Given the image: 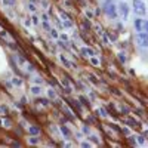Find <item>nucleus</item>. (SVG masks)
<instances>
[{
	"instance_id": "nucleus-1",
	"label": "nucleus",
	"mask_w": 148,
	"mask_h": 148,
	"mask_svg": "<svg viewBox=\"0 0 148 148\" xmlns=\"http://www.w3.org/2000/svg\"><path fill=\"white\" fill-rule=\"evenodd\" d=\"M104 9H105V13L110 16L111 19H116L117 16H119V13H117V6L113 3V0L105 3V7H104Z\"/></svg>"
},
{
	"instance_id": "nucleus-2",
	"label": "nucleus",
	"mask_w": 148,
	"mask_h": 148,
	"mask_svg": "<svg viewBox=\"0 0 148 148\" xmlns=\"http://www.w3.org/2000/svg\"><path fill=\"white\" fill-rule=\"evenodd\" d=\"M133 12L136 13V15H145V12H147V9H145V2L144 0H133Z\"/></svg>"
},
{
	"instance_id": "nucleus-3",
	"label": "nucleus",
	"mask_w": 148,
	"mask_h": 148,
	"mask_svg": "<svg viewBox=\"0 0 148 148\" xmlns=\"http://www.w3.org/2000/svg\"><path fill=\"white\" fill-rule=\"evenodd\" d=\"M133 27H135V30L139 31V33H147V30H148V22H147L145 19H142V18H135Z\"/></svg>"
},
{
	"instance_id": "nucleus-4",
	"label": "nucleus",
	"mask_w": 148,
	"mask_h": 148,
	"mask_svg": "<svg viewBox=\"0 0 148 148\" xmlns=\"http://www.w3.org/2000/svg\"><path fill=\"white\" fill-rule=\"evenodd\" d=\"M117 13H120V16H121L125 21L127 19V16H129V6L126 5V2H120V3H119V6H117Z\"/></svg>"
},
{
	"instance_id": "nucleus-5",
	"label": "nucleus",
	"mask_w": 148,
	"mask_h": 148,
	"mask_svg": "<svg viewBox=\"0 0 148 148\" xmlns=\"http://www.w3.org/2000/svg\"><path fill=\"white\" fill-rule=\"evenodd\" d=\"M136 43L141 48H147L148 46V34L147 33H138L136 34Z\"/></svg>"
},
{
	"instance_id": "nucleus-6",
	"label": "nucleus",
	"mask_w": 148,
	"mask_h": 148,
	"mask_svg": "<svg viewBox=\"0 0 148 148\" xmlns=\"http://www.w3.org/2000/svg\"><path fill=\"white\" fill-rule=\"evenodd\" d=\"M15 59H16V62H18V65H19V67H22V68H27L28 62H27V59H25L22 55H15Z\"/></svg>"
},
{
	"instance_id": "nucleus-7",
	"label": "nucleus",
	"mask_w": 148,
	"mask_h": 148,
	"mask_svg": "<svg viewBox=\"0 0 148 148\" xmlns=\"http://www.w3.org/2000/svg\"><path fill=\"white\" fill-rule=\"evenodd\" d=\"M59 130H61V133L65 136V139H70V138H71V132H70V129H68L67 126H61Z\"/></svg>"
},
{
	"instance_id": "nucleus-8",
	"label": "nucleus",
	"mask_w": 148,
	"mask_h": 148,
	"mask_svg": "<svg viewBox=\"0 0 148 148\" xmlns=\"http://www.w3.org/2000/svg\"><path fill=\"white\" fill-rule=\"evenodd\" d=\"M61 83H62V86H64V89H65V92H67V93H70V92L73 90L71 84L68 83V80H67V79H61Z\"/></svg>"
},
{
	"instance_id": "nucleus-9",
	"label": "nucleus",
	"mask_w": 148,
	"mask_h": 148,
	"mask_svg": "<svg viewBox=\"0 0 148 148\" xmlns=\"http://www.w3.org/2000/svg\"><path fill=\"white\" fill-rule=\"evenodd\" d=\"M82 54H83L84 56L90 58V56H93V55H95V52H93L90 48H83V49H82Z\"/></svg>"
},
{
	"instance_id": "nucleus-10",
	"label": "nucleus",
	"mask_w": 148,
	"mask_h": 148,
	"mask_svg": "<svg viewBox=\"0 0 148 148\" xmlns=\"http://www.w3.org/2000/svg\"><path fill=\"white\" fill-rule=\"evenodd\" d=\"M59 59H61V62H62L65 67H68V68H73V64L71 62H70V61L64 56V55H59Z\"/></svg>"
},
{
	"instance_id": "nucleus-11",
	"label": "nucleus",
	"mask_w": 148,
	"mask_h": 148,
	"mask_svg": "<svg viewBox=\"0 0 148 148\" xmlns=\"http://www.w3.org/2000/svg\"><path fill=\"white\" fill-rule=\"evenodd\" d=\"M28 132H30V135H39L40 133V129L37 126H30L28 127Z\"/></svg>"
},
{
	"instance_id": "nucleus-12",
	"label": "nucleus",
	"mask_w": 148,
	"mask_h": 148,
	"mask_svg": "<svg viewBox=\"0 0 148 148\" xmlns=\"http://www.w3.org/2000/svg\"><path fill=\"white\" fill-rule=\"evenodd\" d=\"M30 90H31L33 95H40L42 93V88H40V86H31Z\"/></svg>"
},
{
	"instance_id": "nucleus-13",
	"label": "nucleus",
	"mask_w": 148,
	"mask_h": 148,
	"mask_svg": "<svg viewBox=\"0 0 148 148\" xmlns=\"http://www.w3.org/2000/svg\"><path fill=\"white\" fill-rule=\"evenodd\" d=\"M127 125H130V127H139V123L138 121H135V120H132V119H126L125 120Z\"/></svg>"
},
{
	"instance_id": "nucleus-14",
	"label": "nucleus",
	"mask_w": 148,
	"mask_h": 148,
	"mask_svg": "<svg viewBox=\"0 0 148 148\" xmlns=\"http://www.w3.org/2000/svg\"><path fill=\"white\" fill-rule=\"evenodd\" d=\"M119 59H120V62H121V64H126L127 56H126V54H125V52H120V54H119Z\"/></svg>"
},
{
	"instance_id": "nucleus-15",
	"label": "nucleus",
	"mask_w": 148,
	"mask_h": 148,
	"mask_svg": "<svg viewBox=\"0 0 148 148\" xmlns=\"http://www.w3.org/2000/svg\"><path fill=\"white\" fill-rule=\"evenodd\" d=\"M15 2H16V0H3V5H5L6 7H11V6L15 5Z\"/></svg>"
},
{
	"instance_id": "nucleus-16",
	"label": "nucleus",
	"mask_w": 148,
	"mask_h": 148,
	"mask_svg": "<svg viewBox=\"0 0 148 148\" xmlns=\"http://www.w3.org/2000/svg\"><path fill=\"white\" fill-rule=\"evenodd\" d=\"M98 116H101V117H107L108 114H107L105 108H98Z\"/></svg>"
},
{
	"instance_id": "nucleus-17",
	"label": "nucleus",
	"mask_w": 148,
	"mask_h": 148,
	"mask_svg": "<svg viewBox=\"0 0 148 148\" xmlns=\"http://www.w3.org/2000/svg\"><path fill=\"white\" fill-rule=\"evenodd\" d=\"M49 33H50V36L54 37V39H58V36H59V34H58V31H56L55 28H50V30H49Z\"/></svg>"
},
{
	"instance_id": "nucleus-18",
	"label": "nucleus",
	"mask_w": 148,
	"mask_h": 148,
	"mask_svg": "<svg viewBox=\"0 0 148 148\" xmlns=\"http://www.w3.org/2000/svg\"><path fill=\"white\" fill-rule=\"evenodd\" d=\"M13 84H16V86H21L22 84V80H21V77H13Z\"/></svg>"
},
{
	"instance_id": "nucleus-19",
	"label": "nucleus",
	"mask_w": 148,
	"mask_h": 148,
	"mask_svg": "<svg viewBox=\"0 0 148 148\" xmlns=\"http://www.w3.org/2000/svg\"><path fill=\"white\" fill-rule=\"evenodd\" d=\"M48 95H49V98H56V92H55V89H48Z\"/></svg>"
},
{
	"instance_id": "nucleus-20",
	"label": "nucleus",
	"mask_w": 148,
	"mask_h": 148,
	"mask_svg": "<svg viewBox=\"0 0 148 148\" xmlns=\"http://www.w3.org/2000/svg\"><path fill=\"white\" fill-rule=\"evenodd\" d=\"M40 142V139L37 138V135H34L33 138H30V144H39Z\"/></svg>"
},
{
	"instance_id": "nucleus-21",
	"label": "nucleus",
	"mask_w": 148,
	"mask_h": 148,
	"mask_svg": "<svg viewBox=\"0 0 148 148\" xmlns=\"http://www.w3.org/2000/svg\"><path fill=\"white\" fill-rule=\"evenodd\" d=\"M62 108H64V111L67 113V116H68V117H73V111H71V110H70V108H68L67 105H64Z\"/></svg>"
},
{
	"instance_id": "nucleus-22",
	"label": "nucleus",
	"mask_w": 148,
	"mask_h": 148,
	"mask_svg": "<svg viewBox=\"0 0 148 148\" xmlns=\"http://www.w3.org/2000/svg\"><path fill=\"white\" fill-rule=\"evenodd\" d=\"M138 139H136V144H141V145H144L145 144V138L144 136H136Z\"/></svg>"
},
{
	"instance_id": "nucleus-23",
	"label": "nucleus",
	"mask_w": 148,
	"mask_h": 148,
	"mask_svg": "<svg viewBox=\"0 0 148 148\" xmlns=\"http://www.w3.org/2000/svg\"><path fill=\"white\" fill-rule=\"evenodd\" d=\"M37 102H39V104H42L43 107H48V105H49V102H48V99H45V98H43V99H39Z\"/></svg>"
},
{
	"instance_id": "nucleus-24",
	"label": "nucleus",
	"mask_w": 148,
	"mask_h": 148,
	"mask_svg": "<svg viewBox=\"0 0 148 148\" xmlns=\"http://www.w3.org/2000/svg\"><path fill=\"white\" fill-rule=\"evenodd\" d=\"M89 59H90V62H92L93 65H99V61H98L96 58H93V56H90Z\"/></svg>"
},
{
	"instance_id": "nucleus-25",
	"label": "nucleus",
	"mask_w": 148,
	"mask_h": 148,
	"mask_svg": "<svg viewBox=\"0 0 148 148\" xmlns=\"http://www.w3.org/2000/svg\"><path fill=\"white\" fill-rule=\"evenodd\" d=\"M28 11L36 12V5H34V3H28Z\"/></svg>"
},
{
	"instance_id": "nucleus-26",
	"label": "nucleus",
	"mask_w": 148,
	"mask_h": 148,
	"mask_svg": "<svg viewBox=\"0 0 148 148\" xmlns=\"http://www.w3.org/2000/svg\"><path fill=\"white\" fill-rule=\"evenodd\" d=\"M0 36H2L3 39H7V37H9V34H7L5 30H0Z\"/></svg>"
},
{
	"instance_id": "nucleus-27",
	"label": "nucleus",
	"mask_w": 148,
	"mask_h": 148,
	"mask_svg": "<svg viewBox=\"0 0 148 148\" xmlns=\"http://www.w3.org/2000/svg\"><path fill=\"white\" fill-rule=\"evenodd\" d=\"M120 110H121V113H125V114H127V113H129V108H127V107H125V105H121V107H120Z\"/></svg>"
},
{
	"instance_id": "nucleus-28",
	"label": "nucleus",
	"mask_w": 148,
	"mask_h": 148,
	"mask_svg": "<svg viewBox=\"0 0 148 148\" xmlns=\"http://www.w3.org/2000/svg\"><path fill=\"white\" fill-rule=\"evenodd\" d=\"M42 21H45V22H49V16H48L46 13H43V15H42Z\"/></svg>"
},
{
	"instance_id": "nucleus-29",
	"label": "nucleus",
	"mask_w": 148,
	"mask_h": 148,
	"mask_svg": "<svg viewBox=\"0 0 148 148\" xmlns=\"http://www.w3.org/2000/svg\"><path fill=\"white\" fill-rule=\"evenodd\" d=\"M31 19H33V21H31V24H36V25L39 24V18H37V16H33Z\"/></svg>"
},
{
	"instance_id": "nucleus-30",
	"label": "nucleus",
	"mask_w": 148,
	"mask_h": 148,
	"mask_svg": "<svg viewBox=\"0 0 148 148\" xmlns=\"http://www.w3.org/2000/svg\"><path fill=\"white\" fill-rule=\"evenodd\" d=\"M80 101H82V102L84 104V105H88V104H89V102H88V99H86L84 96H80Z\"/></svg>"
},
{
	"instance_id": "nucleus-31",
	"label": "nucleus",
	"mask_w": 148,
	"mask_h": 148,
	"mask_svg": "<svg viewBox=\"0 0 148 148\" xmlns=\"http://www.w3.org/2000/svg\"><path fill=\"white\" fill-rule=\"evenodd\" d=\"M34 82H36L37 84H42V83H43V80L40 79V77H36V79H34Z\"/></svg>"
},
{
	"instance_id": "nucleus-32",
	"label": "nucleus",
	"mask_w": 148,
	"mask_h": 148,
	"mask_svg": "<svg viewBox=\"0 0 148 148\" xmlns=\"http://www.w3.org/2000/svg\"><path fill=\"white\" fill-rule=\"evenodd\" d=\"M0 113H3V114H5V113H7V108L5 105H2V107H0Z\"/></svg>"
},
{
	"instance_id": "nucleus-33",
	"label": "nucleus",
	"mask_w": 148,
	"mask_h": 148,
	"mask_svg": "<svg viewBox=\"0 0 148 148\" xmlns=\"http://www.w3.org/2000/svg\"><path fill=\"white\" fill-rule=\"evenodd\" d=\"M90 139H92V141H93L95 144H99V141H98V138H96V136H93V135H92V136H90Z\"/></svg>"
},
{
	"instance_id": "nucleus-34",
	"label": "nucleus",
	"mask_w": 148,
	"mask_h": 148,
	"mask_svg": "<svg viewBox=\"0 0 148 148\" xmlns=\"http://www.w3.org/2000/svg\"><path fill=\"white\" fill-rule=\"evenodd\" d=\"M24 25H25V27H30V25H31V21H30V19H25V21H24Z\"/></svg>"
},
{
	"instance_id": "nucleus-35",
	"label": "nucleus",
	"mask_w": 148,
	"mask_h": 148,
	"mask_svg": "<svg viewBox=\"0 0 148 148\" xmlns=\"http://www.w3.org/2000/svg\"><path fill=\"white\" fill-rule=\"evenodd\" d=\"M58 37H61V39H62V40H68V36H67V34H61V36H58Z\"/></svg>"
},
{
	"instance_id": "nucleus-36",
	"label": "nucleus",
	"mask_w": 148,
	"mask_h": 148,
	"mask_svg": "<svg viewBox=\"0 0 148 148\" xmlns=\"http://www.w3.org/2000/svg\"><path fill=\"white\" fill-rule=\"evenodd\" d=\"M82 147H86V148H88V147H90V142H83Z\"/></svg>"
},
{
	"instance_id": "nucleus-37",
	"label": "nucleus",
	"mask_w": 148,
	"mask_h": 148,
	"mask_svg": "<svg viewBox=\"0 0 148 148\" xmlns=\"http://www.w3.org/2000/svg\"><path fill=\"white\" fill-rule=\"evenodd\" d=\"M107 2H111V0H107Z\"/></svg>"
}]
</instances>
